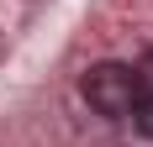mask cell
I'll return each instance as SVG.
<instances>
[{
  "label": "cell",
  "instance_id": "7a4b0ae2",
  "mask_svg": "<svg viewBox=\"0 0 153 147\" xmlns=\"http://www.w3.org/2000/svg\"><path fill=\"white\" fill-rule=\"evenodd\" d=\"M132 126H137V132L153 142V89H143V100L132 105Z\"/></svg>",
  "mask_w": 153,
  "mask_h": 147
},
{
  "label": "cell",
  "instance_id": "6da1fadb",
  "mask_svg": "<svg viewBox=\"0 0 153 147\" xmlns=\"http://www.w3.org/2000/svg\"><path fill=\"white\" fill-rule=\"evenodd\" d=\"M85 100H90L95 116L127 121V116H132V105L143 100L137 68H127V63H95V68L85 74Z\"/></svg>",
  "mask_w": 153,
  "mask_h": 147
},
{
  "label": "cell",
  "instance_id": "3957f363",
  "mask_svg": "<svg viewBox=\"0 0 153 147\" xmlns=\"http://www.w3.org/2000/svg\"><path fill=\"white\" fill-rule=\"evenodd\" d=\"M137 84H143V89H153V53L137 63Z\"/></svg>",
  "mask_w": 153,
  "mask_h": 147
}]
</instances>
